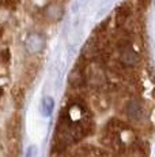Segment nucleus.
Wrapping results in <instances>:
<instances>
[{"mask_svg": "<svg viewBox=\"0 0 155 157\" xmlns=\"http://www.w3.org/2000/svg\"><path fill=\"white\" fill-rule=\"evenodd\" d=\"M45 45H46L45 37H44V34H41L38 32L30 33L26 37V41H25L26 51L30 53H41L45 49Z\"/></svg>", "mask_w": 155, "mask_h": 157, "instance_id": "obj_1", "label": "nucleus"}, {"mask_svg": "<svg viewBox=\"0 0 155 157\" xmlns=\"http://www.w3.org/2000/svg\"><path fill=\"white\" fill-rule=\"evenodd\" d=\"M120 63L127 67H133L139 63V53L131 45L120 48Z\"/></svg>", "mask_w": 155, "mask_h": 157, "instance_id": "obj_2", "label": "nucleus"}, {"mask_svg": "<svg viewBox=\"0 0 155 157\" xmlns=\"http://www.w3.org/2000/svg\"><path fill=\"white\" fill-rule=\"evenodd\" d=\"M86 79H87V74H86V70H85V68H82L80 66H76V67L74 68L72 71H71L70 78H68L70 83H71V85H72L74 87L83 86V85H85V82H86Z\"/></svg>", "mask_w": 155, "mask_h": 157, "instance_id": "obj_3", "label": "nucleus"}, {"mask_svg": "<svg viewBox=\"0 0 155 157\" xmlns=\"http://www.w3.org/2000/svg\"><path fill=\"white\" fill-rule=\"evenodd\" d=\"M125 113L131 120H140L143 116V107L138 100H131L127 104Z\"/></svg>", "mask_w": 155, "mask_h": 157, "instance_id": "obj_4", "label": "nucleus"}, {"mask_svg": "<svg viewBox=\"0 0 155 157\" xmlns=\"http://www.w3.org/2000/svg\"><path fill=\"white\" fill-rule=\"evenodd\" d=\"M131 17V7L128 4H121L120 7L116 10V26L117 28H123L127 23V21Z\"/></svg>", "mask_w": 155, "mask_h": 157, "instance_id": "obj_5", "label": "nucleus"}, {"mask_svg": "<svg viewBox=\"0 0 155 157\" xmlns=\"http://www.w3.org/2000/svg\"><path fill=\"white\" fill-rule=\"evenodd\" d=\"M98 52H99V48H98V44L97 41H93V40H88L87 43H86L85 48L82 49V55L86 57V59H94V56L98 55Z\"/></svg>", "mask_w": 155, "mask_h": 157, "instance_id": "obj_6", "label": "nucleus"}, {"mask_svg": "<svg viewBox=\"0 0 155 157\" xmlns=\"http://www.w3.org/2000/svg\"><path fill=\"white\" fill-rule=\"evenodd\" d=\"M53 108H55V100L50 96H45L41 101V113L46 117L50 116L53 112Z\"/></svg>", "mask_w": 155, "mask_h": 157, "instance_id": "obj_7", "label": "nucleus"}, {"mask_svg": "<svg viewBox=\"0 0 155 157\" xmlns=\"http://www.w3.org/2000/svg\"><path fill=\"white\" fill-rule=\"evenodd\" d=\"M2 3L5 8H10V10H14L16 6V0H3Z\"/></svg>", "mask_w": 155, "mask_h": 157, "instance_id": "obj_8", "label": "nucleus"}, {"mask_svg": "<svg viewBox=\"0 0 155 157\" xmlns=\"http://www.w3.org/2000/svg\"><path fill=\"white\" fill-rule=\"evenodd\" d=\"M26 157H37V146H34V145L29 146L27 152H26Z\"/></svg>", "mask_w": 155, "mask_h": 157, "instance_id": "obj_9", "label": "nucleus"}, {"mask_svg": "<svg viewBox=\"0 0 155 157\" xmlns=\"http://www.w3.org/2000/svg\"><path fill=\"white\" fill-rule=\"evenodd\" d=\"M2 62L3 63H7L8 60H10V51L8 49H4V51H2Z\"/></svg>", "mask_w": 155, "mask_h": 157, "instance_id": "obj_10", "label": "nucleus"}, {"mask_svg": "<svg viewBox=\"0 0 155 157\" xmlns=\"http://www.w3.org/2000/svg\"><path fill=\"white\" fill-rule=\"evenodd\" d=\"M139 2H140V3H143V4H147L148 0H139Z\"/></svg>", "mask_w": 155, "mask_h": 157, "instance_id": "obj_11", "label": "nucleus"}, {"mask_svg": "<svg viewBox=\"0 0 155 157\" xmlns=\"http://www.w3.org/2000/svg\"><path fill=\"white\" fill-rule=\"evenodd\" d=\"M2 34H3V29L0 28V37H2Z\"/></svg>", "mask_w": 155, "mask_h": 157, "instance_id": "obj_12", "label": "nucleus"}, {"mask_svg": "<svg viewBox=\"0 0 155 157\" xmlns=\"http://www.w3.org/2000/svg\"><path fill=\"white\" fill-rule=\"evenodd\" d=\"M0 4H2V2H0Z\"/></svg>", "mask_w": 155, "mask_h": 157, "instance_id": "obj_13", "label": "nucleus"}]
</instances>
